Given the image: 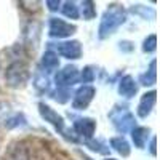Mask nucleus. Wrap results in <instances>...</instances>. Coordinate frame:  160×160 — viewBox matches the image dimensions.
Returning <instances> with one entry per match:
<instances>
[{
    "label": "nucleus",
    "instance_id": "obj_1",
    "mask_svg": "<svg viewBox=\"0 0 160 160\" xmlns=\"http://www.w3.org/2000/svg\"><path fill=\"white\" fill-rule=\"evenodd\" d=\"M125 21H127L125 8L118 3H111L109 8L102 13V18L99 22V29H98L99 38H108L109 35H112Z\"/></svg>",
    "mask_w": 160,
    "mask_h": 160
},
{
    "label": "nucleus",
    "instance_id": "obj_2",
    "mask_svg": "<svg viewBox=\"0 0 160 160\" xmlns=\"http://www.w3.org/2000/svg\"><path fill=\"white\" fill-rule=\"evenodd\" d=\"M31 77V71H29V66L26 64L24 61H15L11 62L7 71H5V80H7V85L11 88H19L24 87L28 83V80Z\"/></svg>",
    "mask_w": 160,
    "mask_h": 160
},
{
    "label": "nucleus",
    "instance_id": "obj_3",
    "mask_svg": "<svg viewBox=\"0 0 160 160\" xmlns=\"http://www.w3.org/2000/svg\"><path fill=\"white\" fill-rule=\"evenodd\" d=\"M109 118L112 125L115 127V130L118 133H122V135H125V133L131 131L133 128H135V115H133L125 106H115V108L109 112Z\"/></svg>",
    "mask_w": 160,
    "mask_h": 160
},
{
    "label": "nucleus",
    "instance_id": "obj_4",
    "mask_svg": "<svg viewBox=\"0 0 160 160\" xmlns=\"http://www.w3.org/2000/svg\"><path fill=\"white\" fill-rule=\"evenodd\" d=\"M77 28L71 22H66L59 18H50L48 22V34L51 37H58V38H66L71 37L72 34H75Z\"/></svg>",
    "mask_w": 160,
    "mask_h": 160
},
{
    "label": "nucleus",
    "instance_id": "obj_5",
    "mask_svg": "<svg viewBox=\"0 0 160 160\" xmlns=\"http://www.w3.org/2000/svg\"><path fill=\"white\" fill-rule=\"evenodd\" d=\"M51 45V43H50ZM55 47V53L56 55H61L68 59H78L82 58V45H80L78 40H69V42H59L56 45H51Z\"/></svg>",
    "mask_w": 160,
    "mask_h": 160
},
{
    "label": "nucleus",
    "instance_id": "obj_6",
    "mask_svg": "<svg viewBox=\"0 0 160 160\" xmlns=\"http://www.w3.org/2000/svg\"><path fill=\"white\" fill-rule=\"evenodd\" d=\"M96 95V90L90 87V85H83V87H80L77 91H75V95H74V101H72V108L75 111H83L87 109L90 102L93 101V98H95Z\"/></svg>",
    "mask_w": 160,
    "mask_h": 160
},
{
    "label": "nucleus",
    "instance_id": "obj_7",
    "mask_svg": "<svg viewBox=\"0 0 160 160\" xmlns=\"http://www.w3.org/2000/svg\"><path fill=\"white\" fill-rule=\"evenodd\" d=\"M55 80H56L58 88H69L80 80L78 69L75 66H66L64 69L58 71V74L55 75Z\"/></svg>",
    "mask_w": 160,
    "mask_h": 160
},
{
    "label": "nucleus",
    "instance_id": "obj_8",
    "mask_svg": "<svg viewBox=\"0 0 160 160\" xmlns=\"http://www.w3.org/2000/svg\"><path fill=\"white\" fill-rule=\"evenodd\" d=\"M74 131L78 136H82L88 141L93 138V135L96 131V122L90 117H78L74 122Z\"/></svg>",
    "mask_w": 160,
    "mask_h": 160
},
{
    "label": "nucleus",
    "instance_id": "obj_9",
    "mask_svg": "<svg viewBox=\"0 0 160 160\" xmlns=\"http://www.w3.org/2000/svg\"><path fill=\"white\" fill-rule=\"evenodd\" d=\"M38 114L42 115L45 122L51 123L58 131H61V133L64 131V118L56 111H53L50 106H47L45 102H38Z\"/></svg>",
    "mask_w": 160,
    "mask_h": 160
},
{
    "label": "nucleus",
    "instance_id": "obj_10",
    "mask_svg": "<svg viewBox=\"0 0 160 160\" xmlns=\"http://www.w3.org/2000/svg\"><path fill=\"white\" fill-rule=\"evenodd\" d=\"M155 101H157V91L152 90V91H148L144 93V95L141 96V101L138 104V115L141 118H146L154 109L155 106Z\"/></svg>",
    "mask_w": 160,
    "mask_h": 160
},
{
    "label": "nucleus",
    "instance_id": "obj_11",
    "mask_svg": "<svg viewBox=\"0 0 160 160\" xmlns=\"http://www.w3.org/2000/svg\"><path fill=\"white\" fill-rule=\"evenodd\" d=\"M138 91V85L135 82V78L131 75H125L122 77V80L118 82V93L125 98H133Z\"/></svg>",
    "mask_w": 160,
    "mask_h": 160
},
{
    "label": "nucleus",
    "instance_id": "obj_12",
    "mask_svg": "<svg viewBox=\"0 0 160 160\" xmlns=\"http://www.w3.org/2000/svg\"><path fill=\"white\" fill-rule=\"evenodd\" d=\"M5 160H29L28 149L21 142H13L5 154Z\"/></svg>",
    "mask_w": 160,
    "mask_h": 160
},
{
    "label": "nucleus",
    "instance_id": "obj_13",
    "mask_svg": "<svg viewBox=\"0 0 160 160\" xmlns=\"http://www.w3.org/2000/svg\"><path fill=\"white\" fill-rule=\"evenodd\" d=\"M149 133H151V130L146 127H135L131 130V138H133V142H135L136 148H139V149L144 148L146 142H148Z\"/></svg>",
    "mask_w": 160,
    "mask_h": 160
},
{
    "label": "nucleus",
    "instance_id": "obj_14",
    "mask_svg": "<svg viewBox=\"0 0 160 160\" xmlns=\"http://www.w3.org/2000/svg\"><path fill=\"white\" fill-rule=\"evenodd\" d=\"M111 148L117 154H120L122 157H128L130 155V151H131L128 141L123 136H114V138H111Z\"/></svg>",
    "mask_w": 160,
    "mask_h": 160
},
{
    "label": "nucleus",
    "instance_id": "obj_15",
    "mask_svg": "<svg viewBox=\"0 0 160 160\" xmlns=\"http://www.w3.org/2000/svg\"><path fill=\"white\" fill-rule=\"evenodd\" d=\"M58 66H59V58H58L56 53L53 50L45 51L43 56H42V68H45L47 72H51V71L58 69Z\"/></svg>",
    "mask_w": 160,
    "mask_h": 160
},
{
    "label": "nucleus",
    "instance_id": "obj_16",
    "mask_svg": "<svg viewBox=\"0 0 160 160\" xmlns=\"http://www.w3.org/2000/svg\"><path fill=\"white\" fill-rule=\"evenodd\" d=\"M155 68H157V61L152 59L151 64H149V71L144 72V74H141V77H139L141 85H144V87H152V85L157 83V71H155Z\"/></svg>",
    "mask_w": 160,
    "mask_h": 160
},
{
    "label": "nucleus",
    "instance_id": "obj_17",
    "mask_svg": "<svg viewBox=\"0 0 160 160\" xmlns=\"http://www.w3.org/2000/svg\"><path fill=\"white\" fill-rule=\"evenodd\" d=\"M34 87H35L37 91L45 93L50 88V78H48V75H45L43 72H37L35 77H34Z\"/></svg>",
    "mask_w": 160,
    "mask_h": 160
},
{
    "label": "nucleus",
    "instance_id": "obj_18",
    "mask_svg": "<svg viewBox=\"0 0 160 160\" xmlns=\"http://www.w3.org/2000/svg\"><path fill=\"white\" fill-rule=\"evenodd\" d=\"M61 10H62V15L66 18H71V19H77L78 18V7H77L75 2H64Z\"/></svg>",
    "mask_w": 160,
    "mask_h": 160
},
{
    "label": "nucleus",
    "instance_id": "obj_19",
    "mask_svg": "<svg viewBox=\"0 0 160 160\" xmlns=\"http://www.w3.org/2000/svg\"><path fill=\"white\" fill-rule=\"evenodd\" d=\"M80 10H82V16H83V19H93V18L96 16L95 3L90 2V0H85V2H82V7H80Z\"/></svg>",
    "mask_w": 160,
    "mask_h": 160
},
{
    "label": "nucleus",
    "instance_id": "obj_20",
    "mask_svg": "<svg viewBox=\"0 0 160 160\" xmlns=\"http://www.w3.org/2000/svg\"><path fill=\"white\" fill-rule=\"evenodd\" d=\"M26 125V117L22 114H15L10 118H5V127L7 128H16V127H24Z\"/></svg>",
    "mask_w": 160,
    "mask_h": 160
},
{
    "label": "nucleus",
    "instance_id": "obj_21",
    "mask_svg": "<svg viewBox=\"0 0 160 160\" xmlns=\"http://www.w3.org/2000/svg\"><path fill=\"white\" fill-rule=\"evenodd\" d=\"M51 98L58 101L59 104H64V102H68L69 98H71V93H69V88H58L56 91H53L51 93Z\"/></svg>",
    "mask_w": 160,
    "mask_h": 160
},
{
    "label": "nucleus",
    "instance_id": "obj_22",
    "mask_svg": "<svg viewBox=\"0 0 160 160\" xmlns=\"http://www.w3.org/2000/svg\"><path fill=\"white\" fill-rule=\"evenodd\" d=\"M155 48H157V35L151 34L142 42V51L144 53H152V51H155Z\"/></svg>",
    "mask_w": 160,
    "mask_h": 160
},
{
    "label": "nucleus",
    "instance_id": "obj_23",
    "mask_svg": "<svg viewBox=\"0 0 160 160\" xmlns=\"http://www.w3.org/2000/svg\"><path fill=\"white\" fill-rule=\"evenodd\" d=\"M80 78H82L83 83H91L93 80L96 78V71L93 66H87V68L82 71V74H80Z\"/></svg>",
    "mask_w": 160,
    "mask_h": 160
},
{
    "label": "nucleus",
    "instance_id": "obj_24",
    "mask_svg": "<svg viewBox=\"0 0 160 160\" xmlns=\"http://www.w3.org/2000/svg\"><path fill=\"white\" fill-rule=\"evenodd\" d=\"M131 11H133V13H141L144 18H148V15H149L151 19L155 18V11H154V10H148V11H146V7H142V5H135V7L131 8Z\"/></svg>",
    "mask_w": 160,
    "mask_h": 160
},
{
    "label": "nucleus",
    "instance_id": "obj_25",
    "mask_svg": "<svg viewBox=\"0 0 160 160\" xmlns=\"http://www.w3.org/2000/svg\"><path fill=\"white\" fill-rule=\"evenodd\" d=\"M87 146H90V149H93V151H98V152H102V154H108V152H104L101 148H102V144L99 142V141H93V139H88L87 141Z\"/></svg>",
    "mask_w": 160,
    "mask_h": 160
},
{
    "label": "nucleus",
    "instance_id": "obj_26",
    "mask_svg": "<svg viewBox=\"0 0 160 160\" xmlns=\"http://www.w3.org/2000/svg\"><path fill=\"white\" fill-rule=\"evenodd\" d=\"M10 112V104L7 102H0V120L5 122V115Z\"/></svg>",
    "mask_w": 160,
    "mask_h": 160
},
{
    "label": "nucleus",
    "instance_id": "obj_27",
    "mask_svg": "<svg viewBox=\"0 0 160 160\" xmlns=\"http://www.w3.org/2000/svg\"><path fill=\"white\" fill-rule=\"evenodd\" d=\"M59 5H61L59 0H47V7H48L50 11H58Z\"/></svg>",
    "mask_w": 160,
    "mask_h": 160
},
{
    "label": "nucleus",
    "instance_id": "obj_28",
    "mask_svg": "<svg viewBox=\"0 0 160 160\" xmlns=\"http://www.w3.org/2000/svg\"><path fill=\"white\" fill-rule=\"evenodd\" d=\"M155 142H157V138H155V136H152V139H151V146H149V149H151V154H152V155H157V151H155Z\"/></svg>",
    "mask_w": 160,
    "mask_h": 160
},
{
    "label": "nucleus",
    "instance_id": "obj_29",
    "mask_svg": "<svg viewBox=\"0 0 160 160\" xmlns=\"http://www.w3.org/2000/svg\"><path fill=\"white\" fill-rule=\"evenodd\" d=\"M104 160H115V158H104Z\"/></svg>",
    "mask_w": 160,
    "mask_h": 160
}]
</instances>
